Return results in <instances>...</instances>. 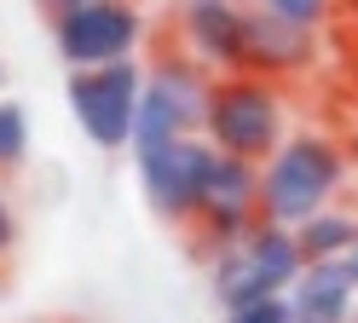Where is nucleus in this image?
<instances>
[{"mask_svg": "<svg viewBox=\"0 0 358 323\" xmlns=\"http://www.w3.org/2000/svg\"><path fill=\"white\" fill-rule=\"evenodd\" d=\"M214 162H220V150L208 145V133H185V138H173V145L139 156L145 202L162 220H173V225L196 220V202H203V185L214 173Z\"/></svg>", "mask_w": 358, "mask_h": 323, "instance_id": "obj_6", "label": "nucleus"}, {"mask_svg": "<svg viewBox=\"0 0 358 323\" xmlns=\"http://www.w3.org/2000/svg\"><path fill=\"white\" fill-rule=\"evenodd\" d=\"M260 162H243L220 150L214 173L203 185V202H196V225H203L208 248H231L260 225Z\"/></svg>", "mask_w": 358, "mask_h": 323, "instance_id": "obj_7", "label": "nucleus"}, {"mask_svg": "<svg viewBox=\"0 0 358 323\" xmlns=\"http://www.w3.org/2000/svg\"><path fill=\"white\" fill-rule=\"evenodd\" d=\"M214 294L220 306L237 312V306H255V300H272V283H266V271L255 266L249 243H231V248H214Z\"/></svg>", "mask_w": 358, "mask_h": 323, "instance_id": "obj_11", "label": "nucleus"}, {"mask_svg": "<svg viewBox=\"0 0 358 323\" xmlns=\"http://www.w3.org/2000/svg\"><path fill=\"white\" fill-rule=\"evenodd\" d=\"M179 35H185V52L214 76L249 69V6L243 0H179Z\"/></svg>", "mask_w": 358, "mask_h": 323, "instance_id": "obj_8", "label": "nucleus"}, {"mask_svg": "<svg viewBox=\"0 0 358 323\" xmlns=\"http://www.w3.org/2000/svg\"><path fill=\"white\" fill-rule=\"evenodd\" d=\"M347 179V145L329 133H295L278 156L260 162V214L272 225H306L324 214Z\"/></svg>", "mask_w": 358, "mask_h": 323, "instance_id": "obj_1", "label": "nucleus"}, {"mask_svg": "<svg viewBox=\"0 0 358 323\" xmlns=\"http://www.w3.org/2000/svg\"><path fill=\"white\" fill-rule=\"evenodd\" d=\"M312 29L289 23L266 6H249V76H266V81H289L312 69Z\"/></svg>", "mask_w": 358, "mask_h": 323, "instance_id": "obj_9", "label": "nucleus"}, {"mask_svg": "<svg viewBox=\"0 0 358 323\" xmlns=\"http://www.w3.org/2000/svg\"><path fill=\"white\" fill-rule=\"evenodd\" d=\"M214 81L191 52H162L145 69V92H139V122H133V162L173 145L185 133H203L208 122V99H214Z\"/></svg>", "mask_w": 358, "mask_h": 323, "instance_id": "obj_2", "label": "nucleus"}, {"mask_svg": "<svg viewBox=\"0 0 358 323\" xmlns=\"http://www.w3.org/2000/svg\"><path fill=\"white\" fill-rule=\"evenodd\" d=\"M347 156H352V162H358V127H352V138H347Z\"/></svg>", "mask_w": 358, "mask_h": 323, "instance_id": "obj_19", "label": "nucleus"}, {"mask_svg": "<svg viewBox=\"0 0 358 323\" xmlns=\"http://www.w3.org/2000/svg\"><path fill=\"white\" fill-rule=\"evenodd\" d=\"M226 323H295V312H289V294H272V300H255V306L226 312Z\"/></svg>", "mask_w": 358, "mask_h": 323, "instance_id": "obj_15", "label": "nucleus"}, {"mask_svg": "<svg viewBox=\"0 0 358 323\" xmlns=\"http://www.w3.org/2000/svg\"><path fill=\"white\" fill-rule=\"evenodd\" d=\"M341 266H347V277H352V283H358V243H352V254H347Z\"/></svg>", "mask_w": 358, "mask_h": 323, "instance_id": "obj_18", "label": "nucleus"}, {"mask_svg": "<svg viewBox=\"0 0 358 323\" xmlns=\"http://www.w3.org/2000/svg\"><path fill=\"white\" fill-rule=\"evenodd\" d=\"M139 92H145V69L122 58V64H99V69H70V110L81 133L99 150H122L133 145V122H139Z\"/></svg>", "mask_w": 358, "mask_h": 323, "instance_id": "obj_4", "label": "nucleus"}, {"mask_svg": "<svg viewBox=\"0 0 358 323\" xmlns=\"http://www.w3.org/2000/svg\"><path fill=\"white\" fill-rule=\"evenodd\" d=\"M17 243V220H12V208H6V191H0V254H6Z\"/></svg>", "mask_w": 358, "mask_h": 323, "instance_id": "obj_16", "label": "nucleus"}, {"mask_svg": "<svg viewBox=\"0 0 358 323\" xmlns=\"http://www.w3.org/2000/svg\"><path fill=\"white\" fill-rule=\"evenodd\" d=\"M70 6H99V0H47V12L58 17V12H70Z\"/></svg>", "mask_w": 358, "mask_h": 323, "instance_id": "obj_17", "label": "nucleus"}, {"mask_svg": "<svg viewBox=\"0 0 358 323\" xmlns=\"http://www.w3.org/2000/svg\"><path fill=\"white\" fill-rule=\"evenodd\" d=\"M358 243V220L341 214V208H324V214H312L301 225V248H306V260L312 266H324V260H347Z\"/></svg>", "mask_w": 358, "mask_h": 323, "instance_id": "obj_12", "label": "nucleus"}, {"mask_svg": "<svg viewBox=\"0 0 358 323\" xmlns=\"http://www.w3.org/2000/svg\"><path fill=\"white\" fill-rule=\"evenodd\" d=\"M24 156H29V115L6 99L0 104V168H17Z\"/></svg>", "mask_w": 358, "mask_h": 323, "instance_id": "obj_13", "label": "nucleus"}, {"mask_svg": "<svg viewBox=\"0 0 358 323\" xmlns=\"http://www.w3.org/2000/svg\"><path fill=\"white\" fill-rule=\"evenodd\" d=\"M352 300H358V283L347 277V266L324 260V266H306V277L289 289V312H295V323H352Z\"/></svg>", "mask_w": 358, "mask_h": 323, "instance_id": "obj_10", "label": "nucleus"}, {"mask_svg": "<svg viewBox=\"0 0 358 323\" xmlns=\"http://www.w3.org/2000/svg\"><path fill=\"white\" fill-rule=\"evenodd\" d=\"M208 145L243 156V162H266L283 150V99H278V81L266 76H220L214 81V99H208Z\"/></svg>", "mask_w": 358, "mask_h": 323, "instance_id": "obj_3", "label": "nucleus"}, {"mask_svg": "<svg viewBox=\"0 0 358 323\" xmlns=\"http://www.w3.org/2000/svg\"><path fill=\"white\" fill-rule=\"evenodd\" d=\"M255 6L278 12V17H289V23H301V29H318V23L335 12V0H255Z\"/></svg>", "mask_w": 358, "mask_h": 323, "instance_id": "obj_14", "label": "nucleus"}, {"mask_svg": "<svg viewBox=\"0 0 358 323\" xmlns=\"http://www.w3.org/2000/svg\"><path fill=\"white\" fill-rule=\"evenodd\" d=\"M243 6H249V0H243Z\"/></svg>", "mask_w": 358, "mask_h": 323, "instance_id": "obj_20", "label": "nucleus"}, {"mask_svg": "<svg viewBox=\"0 0 358 323\" xmlns=\"http://www.w3.org/2000/svg\"><path fill=\"white\" fill-rule=\"evenodd\" d=\"M52 41L58 58L70 69H99V64H122L139 52L145 41V17L127 0H99V6H70L52 17Z\"/></svg>", "mask_w": 358, "mask_h": 323, "instance_id": "obj_5", "label": "nucleus"}]
</instances>
